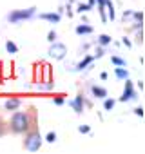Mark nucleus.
I'll list each match as a JSON object with an SVG mask.
<instances>
[{
  "label": "nucleus",
  "instance_id": "nucleus-1",
  "mask_svg": "<svg viewBox=\"0 0 145 154\" xmlns=\"http://www.w3.org/2000/svg\"><path fill=\"white\" fill-rule=\"evenodd\" d=\"M29 125H31V122H29V114L24 112V111H18V112H15V114L11 116L9 127H11L13 132H17V134L26 132V131L29 129Z\"/></svg>",
  "mask_w": 145,
  "mask_h": 154
},
{
  "label": "nucleus",
  "instance_id": "nucleus-2",
  "mask_svg": "<svg viewBox=\"0 0 145 154\" xmlns=\"http://www.w3.org/2000/svg\"><path fill=\"white\" fill-rule=\"evenodd\" d=\"M42 147V138L38 132H29L24 140V149L29 150V152H36L38 149Z\"/></svg>",
  "mask_w": 145,
  "mask_h": 154
},
{
  "label": "nucleus",
  "instance_id": "nucleus-3",
  "mask_svg": "<svg viewBox=\"0 0 145 154\" xmlns=\"http://www.w3.org/2000/svg\"><path fill=\"white\" fill-rule=\"evenodd\" d=\"M35 11H36V8H29V9H18V11H13V13H9V15H8V20H9L11 24H18L20 20H27V18H31V17L35 15Z\"/></svg>",
  "mask_w": 145,
  "mask_h": 154
},
{
  "label": "nucleus",
  "instance_id": "nucleus-4",
  "mask_svg": "<svg viewBox=\"0 0 145 154\" xmlns=\"http://www.w3.org/2000/svg\"><path fill=\"white\" fill-rule=\"evenodd\" d=\"M65 54H67V47H65L63 44H58V42L54 40V42L51 44V47H49V56L54 58V60H63Z\"/></svg>",
  "mask_w": 145,
  "mask_h": 154
},
{
  "label": "nucleus",
  "instance_id": "nucleus-5",
  "mask_svg": "<svg viewBox=\"0 0 145 154\" xmlns=\"http://www.w3.org/2000/svg\"><path fill=\"white\" fill-rule=\"evenodd\" d=\"M129 100H136V93H134V89H132V82L127 78V82H125V89H123V94H122L120 102H129Z\"/></svg>",
  "mask_w": 145,
  "mask_h": 154
},
{
  "label": "nucleus",
  "instance_id": "nucleus-6",
  "mask_svg": "<svg viewBox=\"0 0 145 154\" xmlns=\"http://www.w3.org/2000/svg\"><path fill=\"white\" fill-rule=\"evenodd\" d=\"M69 105L80 114V112L84 111V96H76L75 100H71V102H69Z\"/></svg>",
  "mask_w": 145,
  "mask_h": 154
},
{
  "label": "nucleus",
  "instance_id": "nucleus-7",
  "mask_svg": "<svg viewBox=\"0 0 145 154\" xmlns=\"http://www.w3.org/2000/svg\"><path fill=\"white\" fill-rule=\"evenodd\" d=\"M22 105V102L18 100V98H9L6 103H4V107H6V111H17L18 107Z\"/></svg>",
  "mask_w": 145,
  "mask_h": 154
},
{
  "label": "nucleus",
  "instance_id": "nucleus-8",
  "mask_svg": "<svg viewBox=\"0 0 145 154\" xmlns=\"http://www.w3.org/2000/svg\"><path fill=\"white\" fill-rule=\"evenodd\" d=\"M40 18H42V20H47V22H51V24H58V22H60V15H58V13H42Z\"/></svg>",
  "mask_w": 145,
  "mask_h": 154
},
{
  "label": "nucleus",
  "instance_id": "nucleus-9",
  "mask_svg": "<svg viewBox=\"0 0 145 154\" xmlns=\"http://www.w3.org/2000/svg\"><path fill=\"white\" fill-rule=\"evenodd\" d=\"M91 91H93V96H94V98H98V100H103V98H107V91H105L103 87L93 85V87H91Z\"/></svg>",
  "mask_w": 145,
  "mask_h": 154
},
{
  "label": "nucleus",
  "instance_id": "nucleus-10",
  "mask_svg": "<svg viewBox=\"0 0 145 154\" xmlns=\"http://www.w3.org/2000/svg\"><path fill=\"white\" fill-rule=\"evenodd\" d=\"M114 76H116L118 80H127V78H129V71L123 69V65H120V67L114 69Z\"/></svg>",
  "mask_w": 145,
  "mask_h": 154
},
{
  "label": "nucleus",
  "instance_id": "nucleus-11",
  "mask_svg": "<svg viewBox=\"0 0 145 154\" xmlns=\"http://www.w3.org/2000/svg\"><path fill=\"white\" fill-rule=\"evenodd\" d=\"M6 51H8L9 54H17V53H18V45H17L15 42L8 40V42H6Z\"/></svg>",
  "mask_w": 145,
  "mask_h": 154
},
{
  "label": "nucleus",
  "instance_id": "nucleus-12",
  "mask_svg": "<svg viewBox=\"0 0 145 154\" xmlns=\"http://www.w3.org/2000/svg\"><path fill=\"white\" fill-rule=\"evenodd\" d=\"M91 62H93V56H85V58H84V60H82V62H80L76 67H75V71H82V69H85V67H87Z\"/></svg>",
  "mask_w": 145,
  "mask_h": 154
},
{
  "label": "nucleus",
  "instance_id": "nucleus-13",
  "mask_svg": "<svg viewBox=\"0 0 145 154\" xmlns=\"http://www.w3.org/2000/svg\"><path fill=\"white\" fill-rule=\"evenodd\" d=\"M76 33L78 35H91L93 33V27L91 26H78L76 27Z\"/></svg>",
  "mask_w": 145,
  "mask_h": 154
},
{
  "label": "nucleus",
  "instance_id": "nucleus-14",
  "mask_svg": "<svg viewBox=\"0 0 145 154\" xmlns=\"http://www.w3.org/2000/svg\"><path fill=\"white\" fill-rule=\"evenodd\" d=\"M105 102H103V109L105 111H113L114 109V105H116V102L113 100V98H103Z\"/></svg>",
  "mask_w": 145,
  "mask_h": 154
},
{
  "label": "nucleus",
  "instance_id": "nucleus-15",
  "mask_svg": "<svg viewBox=\"0 0 145 154\" xmlns=\"http://www.w3.org/2000/svg\"><path fill=\"white\" fill-rule=\"evenodd\" d=\"M98 42H100V45H107V44H111V36L109 35H100Z\"/></svg>",
  "mask_w": 145,
  "mask_h": 154
},
{
  "label": "nucleus",
  "instance_id": "nucleus-16",
  "mask_svg": "<svg viewBox=\"0 0 145 154\" xmlns=\"http://www.w3.org/2000/svg\"><path fill=\"white\" fill-rule=\"evenodd\" d=\"M45 141H47V143H54V141H56V132H53V131H51V132H47Z\"/></svg>",
  "mask_w": 145,
  "mask_h": 154
},
{
  "label": "nucleus",
  "instance_id": "nucleus-17",
  "mask_svg": "<svg viewBox=\"0 0 145 154\" xmlns=\"http://www.w3.org/2000/svg\"><path fill=\"white\" fill-rule=\"evenodd\" d=\"M111 62H113L114 65H125V60H122L120 56H113V58H111Z\"/></svg>",
  "mask_w": 145,
  "mask_h": 154
},
{
  "label": "nucleus",
  "instance_id": "nucleus-18",
  "mask_svg": "<svg viewBox=\"0 0 145 154\" xmlns=\"http://www.w3.org/2000/svg\"><path fill=\"white\" fill-rule=\"evenodd\" d=\"M89 9H91V6H89V4H80V6H78V11H80V13L89 11Z\"/></svg>",
  "mask_w": 145,
  "mask_h": 154
},
{
  "label": "nucleus",
  "instance_id": "nucleus-19",
  "mask_svg": "<svg viewBox=\"0 0 145 154\" xmlns=\"http://www.w3.org/2000/svg\"><path fill=\"white\" fill-rule=\"evenodd\" d=\"M54 40H56V33H54V31H49V35H47V42L53 44Z\"/></svg>",
  "mask_w": 145,
  "mask_h": 154
},
{
  "label": "nucleus",
  "instance_id": "nucleus-20",
  "mask_svg": "<svg viewBox=\"0 0 145 154\" xmlns=\"http://www.w3.org/2000/svg\"><path fill=\"white\" fill-rule=\"evenodd\" d=\"M78 131H80L82 134H87L91 129H89V125H80V127H78Z\"/></svg>",
  "mask_w": 145,
  "mask_h": 154
},
{
  "label": "nucleus",
  "instance_id": "nucleus-21",
  "mask_svg": "<svg viewBox=\"0 0 145 154\" xmlns=\"http://www.w3.org/2000/svg\"><path fill=\"white\" fill-rule=\"evenodd\" d=\"M134 114L136 116H143V107H136L134 109Z\"/></svg>",
  "mask_w": 145,
  "mask_h": 154
},
{
  "label": "nucleus",
  "instance_id": "nucleus-22",
  "mask_svg": "<svg viewBox=\"0 0 145 154\" xmlns=\"http://www.w3.org/2000/svg\"><path fill=\"white\" fill-rule=\"evenodd\" d=\"M54 105H63V98H54Z\"/></svg>",
  "mask_w": 145,
  "mask_h": 154
},
{
  "label": "nucleus",
  "instance_id": "nucleus-23",
  "mask_svg": "<svg viewBox=\"0 0 145 154\" xmlns=\"http://www.w3.org/2000/svg\"><path fill=\"white\" fill-rule=\"evenodd\" d=\"M96 56H98V58L103 56V49H98V51H96Z\"/></svg>",
  "mask_w": 145,
  "mask_h": 154
},
{
  "label": "nucleus",
  "instance_id": "nucleus-24",
  "mask_svg": "<svg viewBox=\"0 0 145 154\" xmlns=\"http://www.w3.org/2000/svg\"><path fill=\"white\" fill-rule=\"evenodd\" d=\"M123 45H127V47H131V42H129L127 38H123Z\"/></svg>",
  "mask_w": 145,
  "mask_h": 154
}]
</instances>
